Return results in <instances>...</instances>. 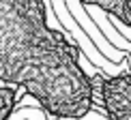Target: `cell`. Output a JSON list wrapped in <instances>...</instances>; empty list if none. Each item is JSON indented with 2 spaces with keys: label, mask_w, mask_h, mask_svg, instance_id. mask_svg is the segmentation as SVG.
I'll return each mask as SVG.
<instances>
[{
  "label": "cell",
  "mask_w": 131,
  "mask_h": 120,
  "mask_svg": "<svg viewBox=\"0 0 131 120\" xmlns=\"http://www.w3.org/2000/svg\"><path fill=\"white\" fill-rule=\"evenodd\" d=\"M11 116L13 118H47L41 110H28V107H17Z\"/></svg>",
  "instance_id": "obj_5"
},
{
  "label": "cell",
  "mask_w": 131,
  "mask_h": 120,
  "mask_svg": "<svg viewBox=\"0 0 131 120\" xmlns=\"http://www.w3.org/2000/svg\"><path fill=\"white\" fill-rule=\"evenodd\" d=\"M52 9H54V13H56V17L60 19V24H64V28L71 32V37L75 39V43H78L82 50H84V54L90 58V62H92V64H99V69H103L105 73L116 75V73H118L116 62L107 60V58H105V56H103V54L95 47V43L90 41V37L84 32V28H80L78 21L73 19V15L69 13L67 2H64V0H52Z\"/></svg>",
  "instance_id": "obj_1"
},
{
  "label": "cell",
  "mask_w": 131,
  "mask_h": 120,
  "mask_svg": "<svg viewBox=\"0 0 131 120\" xmlns=\"http://www.w3.org/2000/svg\"><path fill=\"white\" fill-rule=\"evenodd\" d=\"M90 17H92V21H97V24H99V28H101V32H103V37H105V39L110 41L114 47H118V50H125V52H129V54H131V41L127 39V37H123L121 32H118V30L110 24V19L103 15V11L92 9V11H90Z\"/></svg>",
  "instance_id": "obj_4"
},
{
  "label": "cell",
  "mask_w": 131,
  "mask_h": 120,
  "mask_svg": "<svg viewBox=\"0 0 131 120\" xmlns=\"http://www.w3.org/2000/svg\"><path fill=\"white\" fill-rule=\"evenodd\" d=\"M67 2V9H69V13L73 15L75 19L82 24V28H84V32L90 37V41L97 45V50H99L103 56H105L107 60H112V62H118V60H123L125 56H127V52L125 50H118V47H114L110 41L103 37V32L99 28H95V21H92L88 15H86V11H84V4L80 2V0H64Z\"/></svg>",
  "instance_id": "obj_3"
},
{
  "label": "cell",
  "mask_w": 131,
  "mask_h": 120,
  "mask_svg": "<svg viewBox=\"0 0 131 120\" xmlns=\"http://www.w3.org/2000/svg\"><path fill=\"white\" fill-rule=\"evenodd\" d=\"M103 99L110 118H131V75L103 77Z\"/></svg>",
  "instance_id": "obj_2"
}]
</instances>
